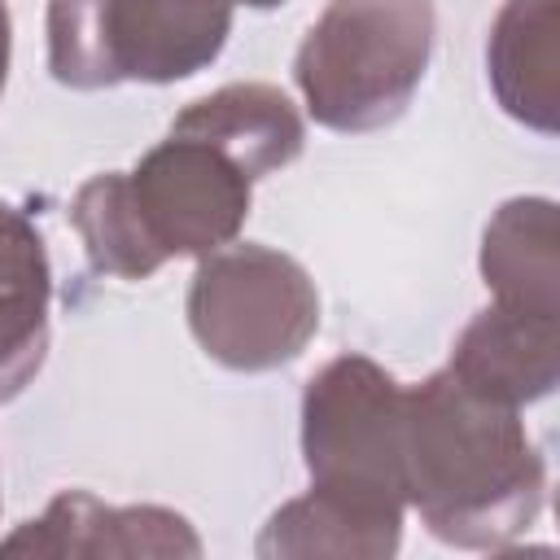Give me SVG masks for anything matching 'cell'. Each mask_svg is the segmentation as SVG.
<instances>
[{
  "label": "cell",
  "mask_w": 560,
  "mask_h": 560,
  "mask_svg": "<svg viewBox=\"0 0 560 560\" xmlns=\"http://www.w3.org/2000/svg\"><path fill=\"white\" fill-rule=\"evenodd\" d=\"M398 477L402 503L420 512L438 542L459 551L516 542L547 494V464L521 407L468 389L451 368L402 389Z\"/></svg>",
  "instance_id": "cell-1"
},
{
  "label": "cell",
  "mask_w": 560,
  "mask_h": 560,
  "mask_svg": "<svg viewBox=\"0 0 560 560\" xmlns=\"http://www.w3.org/2000/svg\"><path fill=\"white\" fill-rule=\"evenodd\" d=\"M433 0H328L293 57L306 114L341 136L398 122L429 70Z\"/></svg>",
  "instance_id": "cell-2"
},
{
  "label": "cell",
  "mask_w": 560,
  "mask_h": 560,
  "mask_svg": "<svg viewBox=\"0 0 560 560\" xmlns=\"http://www.w3.org/2000/svg\"><path fill=\"white\" fill-rule=\"evenodd\" d=\"M232 0H48V74L74 92L179 83L219 61Z\"/></svg>",
  "instance_id": "cell-3"
},
{
  "label": "cell",
  "mask_w": 560,
  "mask_h": 560,
  "mask_svg": "<svg viewBox=\"0 0 560 560\" xmlns=\"http://www.w3.org/2000/svg\"><path fill=\"white\" fill-rule=\"evenodd\" d=\"M188 328L197 346L232 372H276L319 332V289L293 254L232 241L188 280Z\"/></svg>",
  "instance_id": "cell-4"
},
{
  "label": "cell",
  "mask_w": 560,
  "mask_h": 560,
  "mask_svg": "<svg viewBox=\"0 0 560 560\" xmlns=\"http://www.w3.org/2000/svg\"><path fill=\"white\" fill-rule=\"evenodd\" d=\"M402 385L368 354L328 359L302 389V464L315 486L402 499Z\"/></svg>",
  "instance_id": "cell-5"
},
{
  "label": "cell",
  "mask_w": 560,
  "mask_h": 560,
  "mask_svg": "<svg viewBox=\"0 0 560 560\" xmlns=\"http://www.w3.org/2000/svg\"><path fill=\"white\" fill-rule=\"evenodd\" d=\"M136 210L166 258H206L232 245L254 206V179L206 140H158L127 171Z\"/></svg>",
  "instance_id": "cell-6"
},
{
  "label": "cell",
  "mask_w": 560,
  "mask_h": 560,
  "mask_svg": "<svg viewBox=\"0 0 560 560\" xmlns=\"http://www.w3.org/2000/svg\"><path fill=\"white\" fill-rule=\"evenodd\" d=\"M4 556H83V560H105V556H201V538L188 516L158 508V503H131L114 508L101 503L92 490H61L52 503L35 516L22 521L4 542Z\"/></svg>",
  "instance_id": "cell-7"
},
{
  "label": "cell",
  "mask_w": 560,
  "mask_h": 560,
  "mask_svg": "<svg viewBox=\"0 0 560 560\" xmlns=\"http://www.w3.org/2000/svg\"><path fill=\"white\" fill-rule=\"evenodd\" d=\"M446 368L494 402L529 407L560 381V319L551 311L490 302L464 324Z\"/></svg>",
  "instance_id": "cell-8"
},
{
  "label": "cell",
  "mask_w": 560,
  "mask_h": 560,
  "mask_svg": "<svg viewBox=\"0 0 560 560\" xmlns=\"http://www.w3.org/2000/svg\"><path fill=\"white\" fill-rule=\"evenodd\" d=\"M402 512L407 503L394 494L315 486L289 503H280L254 551L262 560H311V556H363L385 560L402 542Z\"/></svg>",
  "instance_id": "cell-9"
},
{
  "label": "cell",
  "mask_w": 560,
  "mask_h": 560,
  "mask_svg": "<svg viewBox=\"0 0 560 560\" xmlns=\"http://www.w3.org/2000/svg\"><path fill=\"white\" fill-rule=\"evenodd\" d=\"M171 136L206 140L249 179L276 175L306 149V122L276 83H223L210 96L184 105Z\"/></svg>",
  "instance_id": "cell-10"
},
{
  "label": "cell",
  "mask_w": 560,
  "mask_h": 560,
  "mask_svg": "<svg viewBox=\"0 0 560 560\" xmlns=\"http://www.w3.org/2000/svg\"><path fill=\"white\" fill-rule=\"evenodd\" d=\"M560 0H503L486 35V79L508 118L538 136L560 131Z\"/></svg>",
  "instance_id": "cell-11"
},
{
  "label": "cell",
  "mask_w": 560,
  "mask_h": 560,
  "mask_svg": "<svg viewBox=\"0 0 560 560\" xmlns=\"http://www.w3.org/2000/svg\"><path fill=\"white\" fill-rule=\"evenodd\" d=\"M52 267L39 228L0 201V402L18 398L48 354Z\"/></svg>",
  "instance_id": "cell-12"
},
{
  "label": "cell",
  "mask_w": 560,
  "mask_h": 560,
  "mask_svg": "<svg viewBox=\"0 0 560 560\" xmlns=\"http://www.w3.org/2000/svg\"><path fill=\"white\" fill-rule=\"evenodd\" d=\"M481 280L494 302L560 315V219L551 197L503 201L481 232Z\"/></svg>",
  "instance_id": "cell-13"
},
{
  "label": "cell",
  "mask_w": 560,
  "mask_h": 560,
  "mask_svg": "<svg viewBox=\"0 0 560 560\" xmlns=\"http://www.w3.org/2000/svg\"><path fill=\"white\" fill-rule=\"evenodd\" d=\"M70 223L83 241L92 271H101V276L149 280L166 262V254L153 245L140 210H136L127 171H101V175L83 179L70 201Z\"/></svg>",
  "instance_id": "cell-14"
},
{
  "label": "cell",
  "mask_w": 560,
  "mask_h": 560,
  "mask_svg": "<svg viewBox=\"0 0 560 560\" xmlns=\"http://www.w3.org/2000/svg\"><path fill=\"white\" fill-rule=\"evenodd\" d=\"M9 57H13V18H9V0H0V96L9 83Z\"/></svg>",
  "instance_id": "cell-15"
},
{
  "label": "cell",
  "mask_w": 560,
  "mask_h": 560,
  "mask_svg": "<svg viewBox=\"0 0 560 560\" xmlns=\"http://www.w3.org/2000/svg\"><path fill=\"white\" fill-rule=\"evenodd\" d=\"M232 4H249V9H280L284 0H232Z\"/></svg>",
  "instance_id": "cell-16"
}]
</instances>
